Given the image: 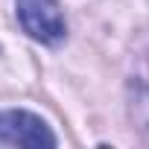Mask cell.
I'll return each instance as SVG.
<instances>
[{"label":"cell","mask_w":149,"mask_h":149,"mask_svg":"<svg viewBox=\"0 0 149 149\" xmlns=\"http://www.w3.org/2000/svg\"><path fill=\"white\" fill-rule=\"evenodd\" d=\"M18 6V21L21 26L44 44H58L67 32L64 15L56 0H15Z\"/></svg>","instance_id":"1"},{"label":"cell","mask_w":149,"mask_h":149,"mask_svg":"<svg viewBox=\"0 0 149 149\" xmlns=\"http://www.w3.org/2000/svg\"><path fill=\"white\" fill-rule=\"evenodd\" d=\"M0 143L18 146H56L47 123L29 111H0Z\"/></svg>","instance_id":"2"}]
</instances>
